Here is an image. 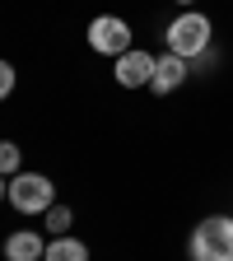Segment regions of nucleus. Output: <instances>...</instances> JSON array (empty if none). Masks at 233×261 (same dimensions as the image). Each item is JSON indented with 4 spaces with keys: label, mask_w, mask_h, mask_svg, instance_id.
<instances>
[{
    "label": "nucleus",
    "mask_w": 233,
    "mask_h": 261,
    "mask_svg": "<svg viewBox=\"0 0 233 261\" xmlns=\"http://www.w3.org/2000/svg\"><path fill=\"white\" fill-rule=\"evenodd\" d=\"M187 75H191V61H182V56H173V51H163V56L154 61V80H149V89H154V93H173V89L187 84Z\"/></svg>",
    "instance_id": "nucleus-6"
},
{
    "label": "nucleus",
    "mask_w": 233,
    "mask_h": 261,
    "mask_svg": "<svg viewBox=\"0 0 233 261\" xmlns=\"http://www.w3.org/2000/svg\"><path fill=\"white\" fill-rule=\"evenodd\" d=\"M210 38H215V23L201 14V10H182L173 23H168V51L182 56V61H196V56H205L210 51Z\"/></svg>",
    "instance_id": "nucleus-2"
},
{
    "label": "nucleus",
    "mask_w": 233,
    "mask_h": 261,
    "mask_svg": "<svg viewBox=\"0 0 233 261\" xmlns=\"http://www.w3.org/2000/svg\"><path fill=\"white\" fill-rule=\"evenodd\" d=\"M70 219H75L70 205H51V210H47V228H51V238H65V233H70Z\"/></svg>",
    "instance_id": "nucleus-9"
},
{
    "label": "nucleus",
    "mask_w": 233,
    "mask_h": 261,
    "mask_svg": "<svg viewBox=\"0 0 233 261\" xmlns=\"http://www.w3.org/2000/svg\"><path fill=\"white\" fill-rule=\"evenodd\" d=\"M154 61H159V56H149V51H140V47H131L126 56H117L112 75H117L121 89H149V80H154Z\"/></svg>",
    "instance_id": "nucleus-5"
},
{
    "label": "nucleus",
    "mask_w": 233,
    "mask_h": 261,
    "mask_svg": "<svg viewBox=\"0 0 233 261\" xmlns=\"http://www.w3.org/2000/svg\"><path fill=\"white\" fill-rule=\"evenodd\" d=\"M10 89H14V65L0 61V98H10Z\"/></svg>",
    "instance_id": "nucleus-11"
},
{
    "label": "nucleus",
    "mask_w": 233,
    "mask_h": 261,
    "mask_svg": "<svg viewBox=\"0 0 233 261\" xmlns=\"http://www.w3.org/2000/svg\"><path fill=\"white\" fill-rule=\"evenodd\" d=\"M0 201H10V182L5 177H0Z\"/></svg>",
    "instance_id": "nucleus-12"
},
{
    "label": "nucleus",
    "mask_w": 233,
    "mask_h": 261,
    "mask_svg": "<svg viewBox=\"0 0 233 261\" xmlns=\"http://www.w3.org/2000/svg\"><path fill=\"white\" fill-rule=\"evenodd\" d=\"M19 159H23V149L14 140H0V177H14L19 173Z\"/></svg>",
    "instance_id": "nucleus-10"
},
{
    "label": "nucleus",
    "mask_w": 233,
    "mask_h": 261,
    "mask_svg": "<svg viewBox=\"0 0 233 261\" xmlns=\"http://www.w3.org/2000/svg\"><path fill=\"white\" fill-rule=\"evenodd\" d=\"M191 261H233V215H210L187 238Z\"/></svg>",
    "instance_id": "nucleus-1"
},
{
    "label": "nucleus",
    "mask_w": 233,
    "mask_h": 261,
    "mask_svg": "<svg viewBox=\"0 0 233 261\" xmlns=\"http://www.w3.org/2000/svg\"><path fill=\"white\" fill-rule=\"evenodd\" d=\"M42 261H89V247H84L80 238L65 233V238H51V243H47V256H42Z\"/></svg>",
    "instance_id": "nucleus-8"
},
{
    "label": "nucleus",
    "mask_w": 233,
    "mask_h": 261,
    "mask_svg": "<svg viewBox=\"0 0 233 261\" xmlns=\"http://www.w3.org/2000/svg\"><path fill=\"white\" fill-rule=\"evenodd\" d=\"M10 205L19 215H47L56 205V187L42 173H14L10 177Z\"/></svg>",
    "instance_id": "nucleus-3"
},
{
    "label": "nucleus",
    "mask_w": 233,
    "mask_h": 261,
    "mask_svg": "<svg viewBox=\"0 0 233 261\" xmlns=\"http://www.w3.org/2000/svg\"><path fill=\"white\" fill-rule=\"evenodd\" d=\"M89 47L98 56H126L131 51V23L121 14H98L89 23Z\"/></svg>",
    "instance_id": "nucleus-4"
},
{
    "label": "nucleus",
    "mask_w": 233,
    "mask_h": 261,
    "mask_svg": "<svg viewBox=\"0 0 233 261\" xmlns=\"http://www.w3.org/2000/svg\"><path fill=\"white\" fill-rule=\"evenodd\" d=\"M173 5H182V10H191V5H196V0H173Z\"/></svg>",
    "instance_id": "nucleus-13"
},
{
    "label": "nucleus",
    "mask_w": 233,
    "mask_h": 261,
    "mask_svg": "<svg viewBox=\"0 0 233 261\" xmlns=\"http://www.w3.org/2000/svg\"><path fill=\"white\" fill-rule=\"evenodd\" d=\"M42 256H47V243L33 228H19L5 238V261H42Z\"/></svg>",
    "instance_id": "nucleus-7"
}]
</instances>
